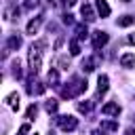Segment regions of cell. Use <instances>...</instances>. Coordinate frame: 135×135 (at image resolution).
<instances>
[{
	"label": "cell",
	"instance_id": "obj_7",
	"mask_svg": "<svg viewBox=\"0 0 135 135\" xmlns=\"http://www.w3.org/2000/svg\"><path fill=\"white\" fill-rule=\"evenodd\" d=\"M95 6H97V13H99L101 17H108V15H110V6H108L105 0H95Z\"/></svg>",
	"mask_w": 135,
	"mask_h": 135
},
{
	"label": "cell",
	"instance_id": "obj_15",
	"mask_svg": "<svg viewBox=\"0 0 135 135\" xmlns=\"http://www.w3.org/2000/svg\"><path fill=\"white\" fill-rule=\"evenodd\" d=\"M46 112H57V101H46Z\"/></svg>",
	"mask_w": 135,
	"mask_h": 135
},
{
	"label": "cell",
	"instance_id": "obj_18",
	"mask_svg": "<svg viewBox=\"0 0 135 135\" xmlns=\"http://www.w3.org/2000/svg\"><path fill=\"white\" fill-rule=\"evenodd\" d=\"M76 34H78V38H86V27H82V25H80V27L76 30Z\"/></svg>",
	"mask_w": 135,
	"mask_h": 135
},
{
	"label": "cell",
	"instance_id": "obj_8",
	"mask_svg": "<svg viewBox=\"0 0 135 135\" xmlns=\"http://www.w3.org/2000/svg\"><path fill=\"white\" fill-rule=\"evenodd\" d=\"M97 91H99V95H103L108 91V76L105 74H99V78H97Z\"/></svg>",
	"mask_w": 135,
	"mask_h": 135
},
{
	"label": "cell",
	"instance_id": "obj_2",
	"mask_svg": "<svg viewBox=\"0 0 135 135\" xmlns=\"http://www.w3.org/2000/svg\"><path fill=\"white\" fill-rule=\"evenodd\" d=\"M40 63H42V57H40L38 46H32V49H30V65H32V72H34V74L40 70Z\"/></svg>",
	"mask_w": 135,
	"mask_h": 135
},
{
	"label": "cell",
	"instance_id": "obj_19",
	"mask_svg": "<svg viewBox=\"0 0 135 135\" xmlns=\"http://www.w3.org/2000/svg\"><path fill=\"white\" fill-rule=\"evenodd\" d=\"M49 82H57V72H55V70L49 72Z\"/></svg>",
	"mask_w": 135,
	"mask_h": 135
},
{
	"label": "cell",
	"instance_id": "obj_11",
	"mask_svg": "<svg viewBox=\"0 0 135 135\" xmlns=\"http://www.w3.org/2000/svg\"><path fill=\"white\" fill-rule=\"evenodd\" d=\"M82 70L84 72H93L95 70V59H84L82 61Z\"/></svg>",
	"mask_w": 135,
	"mask_h": 135
},
{
	"label": "cell",
	"instance_id": "obj_25",
	"mask_svg": "<svg viewBox=\"0 0 135 135\" xmlns=\"http://www.w3.org/2000/svg\"><path fill=\"white\" fill-rule=\"evenodd\" d=\"M91 135H103V133H101V131H93Z\"/></svg>",
	"mask_w": 135,
	"mask_h": 135
},
{
	"label": "cell",
	"instance_id": "obj_12",
	"mask_svg": "<svg viewBox=\"0 0 135 135\" xmlns=\"http://www.w3.org/2000/svg\"><path fill=\"white\" fill-rule=\"evenodd\" d=\"M19 44H21V38H17V36L8 38V49H19Z\"/></svg>",
	"mask_w": 135,
	"mask_h": 135
},
{
	"label": "cell",
	"instance_id": "obj_14",
	"mask_svg": "<svg viewBox=\"0 0 135 135\" xmlns=\"http://www.w3.org/2000/svg\"><path fill=\"white\" fill-rule=\"evenodd\" d=\"M70 53H72V55H78V53H80V44H78L76 40L70 42Z\"/></svg>",
	"mask_w": 135,
	"mask_h": 135
},
{
	"label": "cell",
	"instance_id": "obj_21",
	"mask_svg": "<svg viewBox=\"0 0 135 135\" xmlns=\"http://www.w3.org/2000/svg\"><path fill=\"white\" fill-rule=\"evenodd\" d=\"M27 131H30V124H23V127L19 129V133H17V135H25Z\"/></svg>",
	"mask_w": 135,
	"mask_h": 135
},
{
	"label": "cell",
	"instance_id": "obj_24",
	"mask_svg": "<svg viewBox=\"0 0 135 135\" xmlns=\"http://www.w3.org/2000/svg\"><path fill=\"white\" fill-rule=\"evenodd\" d=\"M127 135H135V131H133V129H129V131H127Z\"/></svg>",
	"mask_w": 135,
	"mask_h": 135
},
{
	"label": "cell",
	"instance_id": "obj_17",
	"mask_svg": "<svg viewBox=\"0 0 135 135\" xmlns=\"http://www.w3.org/2000/svg\"><path fill=\"white\" fill-rule=\"evenodd\" d=\"M101 129H108V131H116L118 127H116L114 122H101Z\"/></svg>",
	"mask_w": 135,
	"mask_h": 135
},
{
	"label": "cell",
	"instance_id": "obj_13",
	"mask_svg": "<svg viewBox=\"0 0 135 135\" xmlns=\"http://www.w3.org/2000/svg\"><path fill=\"white\" fill-rule=\"evenodd\" d=\"M38 25H40V19H36V21H30V23H27V34H34V32L38 30Z\"/></svg>",
	"mask_w": 135,
	"mask_h": 135
},
{
	"label": "cell",
	"instance_id": "obj_9",
	"mask_svg": "<svg viewBox=\"0 0 135 135\" xmlns=\"http://www.w3.org/2000/svg\"><path fill=\"white\" fill-rule=\"evenodd\" d=\"M6 103H8L13 110H19V95H17V93H11V95L6 97Z\"/></svg>",
	"mask_w": 135,
	"mask_h": 135
},
{
	"label": "cell",
	"instance_id": "obj_16",
	"mask_svg": "<svg viewBox=\"0 0 135 135\" xmlns=\"http://www.w3.org/2000/svg\"><path fill=\"white\" fill-rule=\"evenodd\" d=\"M91 108H93V103H91V101H86V103H78V110H80V112H89Z\"/></svg>",
	"mask_w": 135,
	"mask_h": 135
},
{
	"label": "cell",
	"instance_id": "obj_23",
	"mask_svg": "<svg viewBox=\"0 0 135 135\" xmlns=\"http://www.w3.org/2000/svg\"><path fill=\"white\" fill-rule=\"evenodd\" d=\"M129 42H131V44H135V34H131V36H129Z\"/></svg>",
	"mask_w": 135,
	"mask_h": 135
},
{
	"label": "cell",
	"instance_id": "obj_22",
	"mask_svg": "<svg viewBox=\"0 0 135 135\" xmlns=\"http://www.w3.org/2000/svg\"><path fill=\"white\" fill-rule=\"evenodd\" d=\"M63 2H65L68 6H74V4H76V0H63Z\"/></svg>",
	"mask_w": 135,
	"mask_h": 135
},
{
	"label": "cell",
	"instance_id": "obj_10",
	"mask_svg": "<svg viewBox=\"0 0 135 135\" xmlns=\"http://www.w3.org/2000/svg\"><path fill=\"white\" fill-rule=\"evenodd\" d=\"M133 21H135V19H133L131 15H124L122 19H118V25H120V27H129V25H131Z\"/></svg>",
	"mask_w": 135,
	"mask_h": 135
},
{
	"label": "cell",
	"instance_id": "obj_27",
	"mask_svg": "<svg viewBox=\"0 0 135 135\" xmlns=\"http://www.w3.org/2000/svg\"><path fill=\"white\" fill-rule=\"evenodd\" d=\"M34 135H36V133H34Z\"/></svg>",
	"mask_w": 135,
	"mask_h": 135
},
{
	"label": "cell",
	"instance_id": "obj_20",
	"mask_svg": "<svg viewBox=\"0 0 135 135\" xmlns=\"http://www.w3.org/2000/svg\"><path fill=\"white\" fill-rule=\"evenodd\" d=\"M34 114H36V105H30V108H27V118H32Z\"/></svg>",
	"mask_w": 135,
	"mask_h": 135
},
{
	"label": "cell",
	"instance_id": "obj_5",
	"mask_svg": "<svg viewBox=\"0 0 135 135\" xmlns=\"http://www.w3.org/2000/svg\"><path fill=\"white\" fill-rule=\"evenodd\" d=\"M120 65L122 68H135V55L133 53H124L120 57Z\"/></svg>",
	"mask_w": 135,
	"mask_h": 135
},
{
	"label": "cell",
	"instance_id": "obj_26",
	"mask_svg": "<svg viewBox=\"0 0 135 135\" xmlns=\"http://www.w3.org/2000/svg\"><path fill=\"white\" fill-rule=\"evenodd\" d=\"M124 2H129V0H124Z\"/></svg>",
	"mask_w": 135,
	"mask_h": 135
},
{
	"label": "cell",
	"instance_id": "obj_3",
	"mask_svg": "<svg viewBox=\"0 0 135 135\" xmlns=\"http://www.w3.org/2000/svg\"><path fill=\"white\" fill-rule=\"evenodd\" d=\"M108 40H110V38H108V34H105V32H101V30H97V32L93 34V46H95V49H101L103 44H108Z\"/></svg>",
	"mask_w": 135,
	"mask_h": 135
},
{
	"label": "cell",
	"instance_id": "obj_4",
	"mask_svg": "<svg viewBox=\"0 0 135 135\" xmlns=\"http://www.w3.org/2000/svg\"><path fill=\"white\" fill-rule=\"evenodd\" d=\"M101 112L108 114V116H118V114H120V105L114 103V101H110V103H105V105L101 108Z\"/></svg>",
	"mask_w": 135,
	"mask_h": 135
},
{
	"label": "cell",
	"instance_id": "obj_6",
	"mask_svg": "<svg viewBox=\"0 0 135 135\" xmlns=\"http://www.w3.org/2000/svg\"><path fill=\"white\" fill-rule=\"evenodd\" d=\"M80 13H82L84 21H95V13H93V6H91V4H82Z\"/></svg>",
	"mask_w": 135,
	"mask_h": 135
},
{
	"label": "cell",
	"instance_id": "obj_1",
	"mask_svg": "<svg viewBox=\"0 0 135 135\" xmlns=\"http://www.w3.org/2000/svg\"><path fill=\"white\" fill-rule=\"evenodd\" d=\"M57 124H59L61 131H74V129L78 127V120H76L74 116H59V118H57Z\"/></svg>",
	"mask_w": 135,
	"mask_h": 135
}]
</instances>
